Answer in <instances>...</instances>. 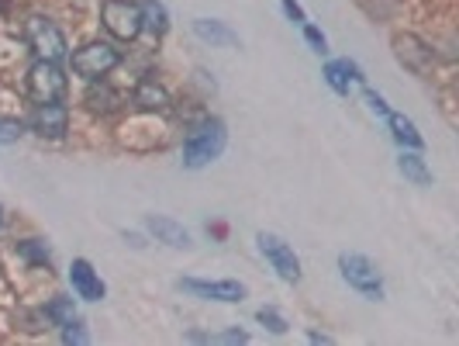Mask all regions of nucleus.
I'll return each mask as SVG.
<instances>
[{
    "label": "nucleus",
    "mask_w": 459,
    "mask_h": 346,
    "mask_svg": "<svg viewBox=\"0 0 459 346\" xmlns=\"http://www.w3.org/2000/svg\"><path fill=\"white\" fill-rule=\"evenodd\" d=\"M280 7H283V14L294 21V25H305L307 21V14H305V7L297 4V0H280Z\"/></svg>",
    "instance_id": "26"
},
{
    "label": "nucleus",
    "mask_w": 459,
    "mask_h": 346,
    "mask_svg": "<svg viewBox=\"0 0 459 346\" xmlns=\"http://www.w3.org/2000/svg\"><path fill=\"white\" fill-rule=\"evenodd\" d=\"M73 73L83 77V80H101L107 77L118 63H121V49H114L111 42H90V46H83L73 53Z\"/></svg>",
    "instance_id": "6"
},
{
    "label": "nucleus",
    "mask_w": 459,
    "mask_h": 346,
    "mask_svg": "<svg viewBox=\"0 0 459 346\" xmlns=\"http://www.w3.org/2000/svg\"><path fill=\"white\" fill-rule=\"evenodd\" d=\"M255 322H263L273 336H283V333H287V319H283L277 308H259V312H255Z\"/></svg>",
    "instance_id": "22"
},
{
    "label": "nucleus",
    "mask_w": 459,
    "mask_h": 346,
    "mask_svg": "<svg viewBox=\"0 0 459 346\" xmlns=\"http://www.w3.org/2000/svg\"><path fill=\"white\" fill-rule=\"evenodd\" d=\"M25 135V125L18 118H0V146H11Z\"/></svg>",
    "instance_id": "23"
},
{
    "label": "nucleus",
    "mask_w": 459,
    "mask_h": 346,
    "mask_svg": "<svg viewBox=\"0 0 459 346\" xmlns=\"http://www.w3.org/2000/svg\"><path fill=\"white\" fill-rule=\"evenodd\" d=\"M394 46H397L401 63H408L411 70H418V73L432 63V49H429V46H421L414 35H397V38H394Z\"/></svg>",
    "instance_id": "16"
},
{
    "label": "nucleus",
    "mask_w": 459,
    "mask_h": 346,
    "mask_svg": "<svg viewBox=\"0 0 459 346\" xmlns=\"http://www.w3.org/2000/svg\"><path fill=\"white\" fill-rule=\"evenodd\" d=\"M321 77L329 80L338 97H349V90H353V83H363V70H359L353 59H335V63H325V70H321Z\"/></svg>",
    "instance_id": "11"
},
{
    "label": "nucleus",
    "mask_w": 459,
    "mask_h": 346,
    "mask_svg": "<svg viewBox=\"0 0 459 346\" xmlns=\"http://www.w3.org/2000/svg\"><path fill=\"white\" fill-rule=\"evenodd\" d=\"M225 142H229V132H225V122L221 118L197 122L187 132V139H183V166L187 170H201L207 163H214L225 153Z\"/></svg>",
    "instance_id": "1"
},
{
    "label": "nucleus",
    "mask_w": 459,
    "mask_h": 346,
    "mask_svg": "<svg viewBox=\"0 0 459 346\" xmlns=\"http://www.w3.org/2000/svg\"><path fill=\"white\" fill-rule=\"evenodd\" d=\"M0 225H4V215H0Z\"/></svg>",
    "instance_id": "30"
},
{
    "label": "nucleus",
    "mask_w": 459,
    "mask_h": 346,
    "mask_svg": "<svg viewBox=\"0 0 459 346\" xmlns=\"http://www.w3.org/2000/svg\"><path fill=\"white\" fill-rule=\"evenodd\" d=\"M338 270H342V281L359 291L370 301H380L383 298V277L373 260H366L363 253H342L338 257Z\"/></svg>",
    "instance_id": "3"
},
{
    "label": "nucleus",
    "mask_w": 459,
    "mask_h": 346,
    "mask_svg": "<svg viewBox=\"0 0 459 346\" xmlns=\"http://www.w3.org/2000/svg\"><path fill=\"white\" fill-rule=\"evenodd\" d=\"M63 340H66V343H87V333L79 329V319L70 322V325L63 329Z\"/></svg>",
    "instance_id": "27"
},
{
    "label": "nucleus",
    "mask_w": 459,
    "mask_h": 346,
    "mask_svg": "<svg viewBox=\"0 0 459 346\" xmlns=\"http://www.w3.org/2000/svg\"><path fill=\"white\" fill-rule=\"evenodd\" d=\"M301 28H305L307 46H311L314 53H318V55H325V53H329V38H325V35H321L318 28H314V25H307V21H305V25H301Z\"/></svg>",
    "instance_id": "24"
},
{
    "label": "nucleus",
    "mask_w": 459,
    "mask_h": 346,
    "mask_svg": "<svg viewBox=\"0 0 459 346\" xmlns=\"http://www.w3.org/2000/svg\"><path fill=\"white\" fill-rule=\"evenodd\" d=\"M397 170L408 177L411 184H418V187L432 184V170H429L425 160L418 156V149H401V156H397Z\"/></svg>",
    "instance_id": "17"
},
{
    "label": "nucleus",
    "mask_w": 459,
    "mask_h": 346,
    "mask_svg": "<svg viewBox=\"0 0 459 346\" xmlns=\"http://www.w3.org/2000/svg\"><path fill=\"white\" fill-rule=\"evenodd\" d=\"M135 105L142 111H166L170 107V94H166V87H159L155 80H142L135 87Z\"/></svg>",
    "instance_id": "18"
},
{
    "label": "nucleus",
    "mask_w": 459,
    "mask_h": 346,
    "mask_svg": "<svg viewBox=\"0 0 459 346\" xmlns=\"http://www.w3.org/2000/svg\"><path fill=\"white\" fill-rule=\"evenodd\" d=\"M70 284H73V291H77V298H83V301H101L104 294H107V284L101 281V274L94 270V264L90 260H73V266H70Z\"/></svg>",
    "instance_id": "10"
},
{
    "label": "nucleus",
    "mask_w": 459,
    "mask_h": 346,
    "mask_svg": "<svg viewBox=\"0 0 459 346\" xmlns=\"http://www.w3.org/2000/svg\"><path fill=\"white\" fill-rule=\"evenodd\" d=\"M31 132L42 135V139H63L70 132V111L66 105H38L31 114Z\"/></svg>",
    "instance_id": "9"
},
{
    "label": "nucleus",
    "mask_w": 459,
    "mask_h": 346,
    "mask_svg": "<svg viewBox=\"0 0 459 346\" xmlns=\"http://www.w3.org/2000/svg\"><path fill=\"white\" fill-rule=\"evenodd\" d=\"M101 25L118 38V42H135L142 35V7L135 0H104Z\"/></svg>",
    "instance_id": "5"
},
{
    "label": "nucleus",
    "mask_w": 459,
    "mask_h": 346,
    "mask_svg": "<svg viewBox=\"0 0 459 346\" xmlns=\"http://www.w3.org/2000/svg\"><path fill=\"white\" fill-rule=\"evenodd\" d=\"M146 229H149L159 242L173 246V249H187V246H190V232H187L179 222L166 218V215H149V218H146Z\"/></svg>",
    "instance_id": "12"
},
{
    "label": "nucleus",
    "mask_w": 459,
    "mask_h": 346,
    "mask_svg": "<svg viewBox=\"0 0 459 346\" xmlns=\"http://www.w3.org/2000/svg\"><path fill=\"white\" fill-rule=\"evenodd\" d=\"M225 343H249V333H242V329H231V333H225L221 336Z\"/></svg>",
    "instance_id": "28"
},
{
    "label": "nucleus",
    "mask_w": 459,
    "mask_h": 346,
    "mask_svg": "<svg viewBox=\"0 0 459 346\" xmlns=\"http://www.w3.org/2000/svg\"><path fill=\"white\" fill-rule=\"evenodd\" d=\"M387 129H390V135H394V142L401 146V149H425V139H421V132L414 129V122L411 118H405V114H397V111H387Z\"/></svg>",
    "instance_id": "14"
},
{
    "label": "nucleus",
    "mask_w": 459,
    "mask_h": 346,
    "mask_svg": "<svg viewBox=\"0 0 459 346\" xmlns=\"http://www.w3.org/2000/svg\"><path fill=\"white\" fill-rule=\"evenodd\" d=\"M83 105H87V111H94V114H114L125 101H121V94L114 87H107L104 80H90L87 94H83Z\"/></svg>",
    "instance_id": "13"
},
{
    "label": "nucleus",
    "mask_w": 459,
    "mask_h": 346,
    "mask_svg": "<svg viewBox=\"0 0 459 346\" xmlns=\"http://www.w3.org/2000/svg\"><path fill=\"white\" fill-rule=\"evenodd\" d=\"M42 316H46L55 329H66L70 322H77V305H73V298H52Z\"/></svg>",
    "instance_id": "20"
},
{
    "label": "nucleus",
    "mask_w": 459,
    "mask_h": 346,
    "mask_svg": "<svg viewBox=\"0 0 459 346\" xmlns=\"http://www.w3.org/2000/svg\"><path fill=\"white\" fill-rule=\"evenodd\" d=\"M179 291L197 294V298H207V301L235 305V301L246 298V284H238V281H201V277H183V281H179Z\"/></svg>",
    "instance_id": "8"
},
{
    "label": "nucleus",
    "mask_w": 459,
    "mask_h": 346,
    "mask_svg": "<svg viewBox=\"0 0 459 346\" xmlns=\"http://www.w3.org/2000/svg\"><path fill=\"white\" fill-rule=\"evenodd\" d=\"M25 38L28 46H31V53L38 55V59H49V63H59V59H66V53H70L66 35L59 31L55 21L42 18V14H35V18L25 21Z\"/></svg>",
    "instance_id": "4"
},
{
    "label": "nucleus",
    "mask_w": 459,
    "mask_h": 346,
    "mask_svg": "<svg viewBox=\"0 0 459 346\" xmlns=\"http://www.w3.org/2000/svg\"><path fill=\"white\" fill-rule=\"evenodd\" d=\"M14 249H18V257L28 260L31 266H52V249L42 240H21Z\"/></svg>",
    "instance_id": "21"
},
{
    "label": "nucleus",
    "mask_w": 459,
    "mask_h": 346,
    "mask_svg": "<svg viewBox=\"0 0 459 346\" xmlns=\"http://www.w3.org/2000/svg\"><path fill=\"white\" fill-rule=\"evenodd\" d=\"M66 73L59 70V63H49V59H38L31 70H28V97L35 105H59L66 101Z\"/></svg>",
    "instance_id": "2"
},
{
    "label": "nucleus",
    "mask_w": 459,
    "mask_h": 346,
    "mask_svg": "<svg viewBox=\"0 0 459 346\" xmlns=\"http://www.w3.org/2000/svg\"><path fill=\"white\" fill-rule=\"evenodd\" d=\"M363 97H366V105H370V111H373V114H380V118H387V111H390V107H387V101H383V97L377 94V90L363 87Z\"/></svg>",
    "instance_id": "25"
},
{
    "label": "nucleus",
    "mask_w": 459,
    "mask_h": 346,
    "mask_svg": "<svg viewBox=\"0 0 459 346\" xmlns=\"http://www.w3.org/2000/svg\"><path fill=\"white\" fill-rule=\"evenodd\" d=\"M307 340L311 343H332V336H325V333H307Z\"/></svg>",
    "instance_id": "29"
},
{
    "label": "nucleus",
    "mask_w": 459,
    "mask_h": 346,
    "mask_svg": "<svg viewBox=\"0 0 459 346\" xmlns=\"http://www.w3.org/2000/svg\"><path fill=\"white\" fill-rule=\"evenodd\" d=\"M194 35L211 46H238V35L225 21H214V18H194Z\"/></svg>",
    "instance_id": "15"
},
{
    "label": "nucleus",
    "mask_w": 459,
    "mask_h": 346,
    "mask_svg": "<svg viewBox=\"0 0 459 346\" xmlns=\"http://www.w3.org/2000/svg\"><path fill=\"white\" fill-rule=\"evenodd\" d=\"M138 7H142V28H149L155 38H163V35L170 31V14H166V7H163L159 0H142Z\"/></svg>",
    "instance_id": "19"
},
{
    "label": "nucleus",
    "mask_w": 459,
    "mask_h": 346,
    "mask_svg": "<svg viewBox=\"0 0 459 346\" xmlns=\"http://www.w3.org/2000/svg\"><path fill=\"white\" fill-rule=\"evenodd\" d=\"M255 242H259V253L266 257V264L277 270L280 281H287V284H297L301 281V260H297V253H294L290 242H283L273 232H259Z\"/></svg>",
    "instance_id": "7"
}]
</instances>
